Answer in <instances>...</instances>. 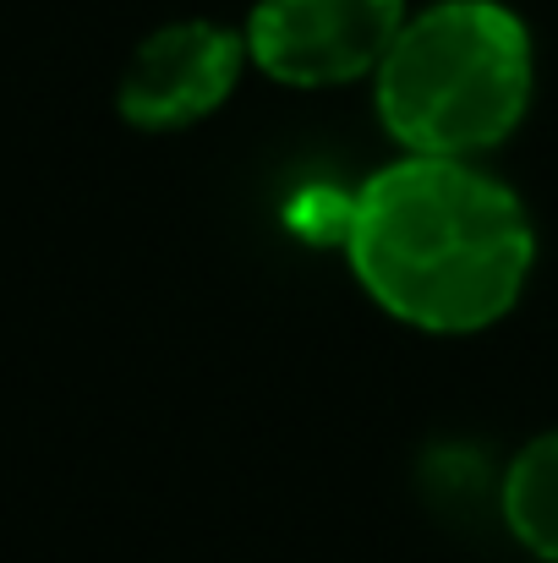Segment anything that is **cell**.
Here are the masks:
<instances>
[{"instance_id":"6da1fadb","label":"cell","mask_w":558,"mask_h":563,"mask_svg":"<svg viewBox=\"0 0 558 563\" xmlns=\"http://www.w3.org/2000/svg\"><path fill=\"white\" fill-rule=\"evenodd\" d=\"M346 252L389 318L422 334H477L521 301L537 235L521 197L471 159L405 154L357 191Z\"/></svg>"},{"instance_id":"7a4b0ae2","label":"cell","mask_w":558,"mask_h":563,"mask_svg":"<svg viewBox=\"0 0 558 563\" xmlns=\"http://www.w3.org/2000/svg\"><path fill=\"white\" fill-rule=\"evenodd\" d=\"M532 82V33L504 0H438L405 16L372 71V99L405 154L477 159L526 121Z\"/></svg>"},{"instance_id":"3957f363","label":"cell","mask_w":558,"mask_h":563,"mask_svg":"<svg viewBox=\"0 0 558 563\" xmlns=\"http://www.w3.org/2000/svg\"><path fill=\"white\" fill-rule=\"evenodd\" d=\"M405 0H258L247 55L285 88H340L372 77L405 27Z\"/></svg>"},{"instance_id":"277c9868","label":"cell","mask_w":558,"mask_h":563,"mask_svg":"<svg viewBox=\"0 0 558 563\" xmlns=\"http://www.w3.org/2000/svg\"><path fill=\"white\" fill-rule=\"evenodd\" d=\"M247 60V33L225 22H165L132 49L116 88V110L138 132H182L230 99Z\"/></svg>"},{"instance_id":"5b68a950","label":"cell","mask_w":558,"mask_h":563,"mask_svg":"<svg viewBox=\"0 0 558 563\" xmlns=\"http://www.w3.org/2000/svg\"><path fill=\"white\" fill-rule=\"evenodd\" d=\"M504 520L526 553L558 563V427L515 454L504 476Z\"/></svg>"}]
</instances>
